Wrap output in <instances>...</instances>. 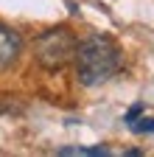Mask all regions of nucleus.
<instances>
[{"label":"nucleus","instance_id":"obj_1","mask_svg":"<svg viewBox=\"0 0 154 157\" xmlns=\"http://www.w3.org/2000/svg\"><path fill=\"white\" fill-rule=\"evenodd\" d=\"M76 78L84 87H101L121 70V48L107 34H90L76 42Z\"/></svg>","mask_w":154,"mask_h":157},{"label":"nucleus","instance_id":"obj_2","mask_svg":"<svg viewBox=\"0 0 154 157\" xmlns=\"http://www.w3.org/2000/svg\"><path fill=\"white\" fill-rule=\"evenodd\" d=\"M76 42L73 31L67 28H48L34 39V59L39 62L45 70H62L73 62L76 56Z\"/></svg>","mask_w":154,"mask_h":157},{"label":"nucleus","instance_id":"obj_3","mask_svg":"<svg viewBox=\"0 0 154 157\" xmlns=\"http://www.w3.org/2000/svg\"><path fill=\"white\" fill-rule=\"evenodd\" d=\"M23 53V36L9 25H0V70H9Z\"/></svg>","mask_w":154,"mask_h":157},{"label":"nucleus","instance_id":"obj_4","mask_svg":"<svg viewBox=\"0 0 154 157\" xmlns=\"http://www.w3.org/2000/svg\"><path fill=\"white\" fill-rule=\"evenodd\" d=\"M129 129L137 132V135H151L154 132V118H134L129 124Z\"/></svg>","mask_w":154,"mask_h":157},{"label":"nucleus","instance_id":"obj_5","mask_svg":"<svg viewBox=\"0 0 154 157\" xmlns=\"http://www.w3.org/2000/svg\"><path fill=\"white\" fill-rule=\"evenodd\" d=\"M140 112H143V104H134V107H132V109L123 115V121H126V124H132L134 118H140Z\"/></svg>","mask_w":154,"mask_h":157}]
</instances>
